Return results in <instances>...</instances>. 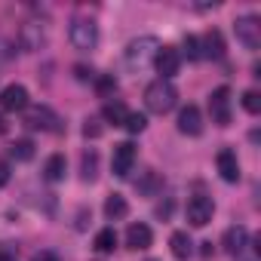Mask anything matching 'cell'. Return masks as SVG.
<instances>
[{
    "mask_svg": "<svg viewBox=\"0 0 261 261\" xmlns=\"http://www.w3.org/2000/svg\"><path fill=\"white\" fill-rule=\"evenodd\" d=\"M145 105H148L151 114H169L178 105V89L169 80H154L145 89Z\"/></svg>",
    "mask_w": 261,
    "mask_h": 261,
    "instance_id": "obj_1",
    "label": "cell"
},
{
    "mask_svg": "<svg viewBox=\"0 0 261 261\" xmlns=\"http://www.w3.org/2000/svg\"><path fill=\"white\" fill-rule=\"evenodd\" d=\"M157 49H160V40L157 37H151V34H145V37H136L133 43L126 46V53H123V59H126V65L129 68H145L148 62H154V56H157Z\"/></svg>",
    "mask_w": 261,
    "mask_h": 261,
    "instance_id": "obj_2",
    "label": "cell"
},
{
    "mask_svg": "<svg viewBox=\"0 0 261 261\" xmlns=\"http://www.w3.org/2000/svg\"><path fill=\"white\" fill-rule=\"evenodd\" d=\"M68 34H71L74 49H80V53H89V49L98 46V25H95L92 19H83V16L74 19L71 28H68Z\"/></svg>",
    "mask_w": 261,
    "mask_h": 261,
    "instance_id": "obj_3",
    "label": "cell"
},
{
    "mask_svg": "<svg viewBox=\"0 0 261 261\" xmlns=\"http://www.w3.org/2000/svg\"><path fill=\"white\" fill-rule=\"evenodd\" d=\"M25 126H28V129H43V133H62V117H59L53 108L37 105V108H28Z\"/></svg>",
    "mask_w": 261,
    "mask_h": 261,
    "instance_id": "obj_4",
    "label": "cell"
},
{
    "mask_svg": "<svg viewBox=\"0 0 261 261\" xmlns=\"http://www.w3.org/2000/svg\"><path fill=\"white\" fill-rule=\"evenodd\" d=\"M185 215H188V224H191V227H206V224L212 221V215H215V203H212V197H206V194L191 197Z\"/></svg>",
    "mask_w": 261,
    "mask_h": 261,
    "instance_id": "obj_5",
    "label": "cell"
},
{
    "mask_svg": "<svg viewBox=\"0 0 261 261\" xmlns=\"http://www.w3.org/2000/svg\"><path fill=\"white\" fill-rule=\"evenodd\" d=\"M136 157H139V151H136L133 142H120V145H114V157H111L114 175H117V178H129V172H133V166H136Z\"/></svg>",
    "mask_w": 261,
    "mask_h": 261,
    "instance_id": "obj_6",
    "label": "cell"
},
{
    "mask_svg": "<svg viewBox=\"0 0 261 261\" xmlns=\"http://www.w3.org/2000/svg\"><path fill=\"white\" fill-rule=\"evenodd\" d=\"M233 31H237V40L246 46V49H258L261 46V25H258V19L255 16H240L237 22H233Z\"/></svg>",
    "mask_w": 261,
    "mask_h": 261,
    "instance_id": "obj_7",
    "label": "cell"
},
{
    "mask_svg": "<svg viewBox=\"0 0 261 261\" xmlns=\"http://www.w3.org/2000/svg\"><path fill=\"white\" fill-rule=\"evenodd\" d=\"M209 114H212V123H218V126L230 123V89L227 86L212 89V95H209Z\"/></svg>",
    "mask_w": 261,
    "mask_h": 261,
    "instance_id": "obj_8",
    "label": "cell"
},
{
    "mask_svg": "<svg viewBox=\"0 0 261 261\" xmlns=\"http://www.w3.org/2000/svg\"><path fill=\"white\" fill-rule=\"evenodd\" d=\"M154 65H157L160 80H169V77H175L178 68H181V53H178L175 46H160L157 56H154Z\"/></svg>",
    "mask_w": 261,
    "mask_h": 261,
    "instance_id": "obj_9",
    "label": "cell"
},
{
    "mask_svg": "<svg viewBox=\"0 0 261 261\" xmlns=\"http://www.w3.org/2000/svg\"><path fill=\"white\" fill-rule=\"evenodd\" d=\"M0 108L4 111H28V89L22 83H10L0 92Z\"/></svg>",
    "mask_w": 261,
    "mask_h": 261,
    "instance_id": "obj_10",
    "label": "cell"
},
{
    "mask_svg": "<svg viewBox=\"0 0 261 261\" xmlns=\"http://www.w3.org/2000/svg\"><path fill=\"white\" fill-rule=\"evenodd\" d=\"M178 133L181 136H200L203 133V114L197 105H185L178 111Z\"/></svg>",
    "mask_w": 261,
    "mask_h": 261,
    "instance_id": "obj_11",
    "label": "cell"
},
{
    "mask_svg": "<svg viewBox=\"0 0 261 261\" xmlns=\"http://www.w3.org/2000/svg\"><path fill=\"white\" fill-rule=\"evenodd\" d=\"M215 166H218V175H221L227 185H237V181H240V160H237V154H233L230 148L218 151Z\"/></svg>",
    "mask_w": 261,
    "mask_h": 261,
    "instance_id": "obj_12",
    "label": "cell"
},
{
    "mask_svg": "<svg viewBox=\"0 0 261 261\" xmlns=\"http://www.w3.org/2000/svg\"><path fill=\"white\" fill-rule=\"evenodd\" d=\"M221 246H224V252H230L233 258H240V255H243V249L249 246V230H246L243 224L227 227V230H224V237H221Z\"/></svg>",
    "mask_w": 261,
    "mask_h": 261,
    "instance_id": "obj_13",
    "label": "cell"
},
{
    "mask_svg": "<svg viewBox=\"0 0 261 261\" xmlns=\"http://www.w3.org/2000/svg\"><path fill=\"white\" fill-rule=\"evenodd\" d=\"M154 243V233H151V227L148 224H142V221H136V224H129L126 227V246L129 249H148Z\"/></svg>",
    "mask_w": 261,
    "mask_h": 261,
    "instance_id": "obj_14",
    "label": "cell"
},
{
    "mask_svg": "<svg viewBox=\"0 0 261 261\" xmlns=\"http://www.w3.org/2000/svg\"><path fill=\"white\" fill-rule=\"evenodd\" d=\"M65 172H68V160H65V154H53V157L46 160V166H43V178H46L49 185L65 181Z\"/></svg>",
    "mask_w": 261,
    "mask_h": 261,
    "instance_id": "obj_15",
    "label": "cell"
},
{
    "mask_svg": "<svg viewBox=\"0 0 261 261\" xmlns=\"http://www.w3.org/2000/svg\"><path fill=\"white\" fill-rule=\"evenodd\" d=\"M169 246H172V255H175L178 261H188L191 252H194V243H191L188 230H175V233L169 237Z\"/></svg>",
    "mask_w": 261,
    "mask_h": 261,
    "instance_id": "obj_16",
    "label": "cell"
},
{
    "mask_svg": "<svg viewBox=\"0 0 261 261\" xmlns=\"http://www.w3.org/2000/svg\"><path fill=\"white\" fill-rule=\"evenodd\" d=\"M19 37H22V46H25V49H40V43H43V28H40L37 22H25L22 31H19Z\"/></svg>",
    "mask_w": 261,
    "mask_h": 261,
    "instance_id": "obj_17",
    "label": "cell"
},
{
    "mask_svg": "<svg viewBox=\"0 0 261 261\" xmlns=\"http://www.w3.org/2000/svg\"><path fill=\"white\" fill-rule=\"evenodd\" d=\"M105 215H108V221H120L129 215V203L123 200V194H111L105 200Z\"/></svg>",
    "mask_w": 261,
    "mask_h": 261,
    "instance_id": "obj_18",
    "label": "cell"
},
{
    "mask_svg": "<svg viewBox=\"0 0 261 261\" xmlns=\"http://www.w3.org/2000/svg\"><path fill=\"white\" fill-rule=\"evenodd\" d=\"M92 246H95V252H101V255L114 252V249H117V230H114V227H101V230L95 233Z\"/></svg>",
    "mask_w": 261,
    "mask_h": 261,
    "instance_id": "obj_19",
    "label": "cell"
},
{
    "mask_svg": "<svg viewBox=\"0 0 261 261\" xmlns=\"http://www.w3.org/2000/svg\"><path fill=\"white\" fill-rule=\"evenodd\" d=\"M101 117H105L108 123H114V126H123L126 117H129V111H126L123 101H108V105L101 108Z\"/></svg>",
    "mask_w": 261,
    "mask_h": 261,
    "instance_id": "obj_20",
    "label": "cell"
},
{
    "mask_svg": "<svg viewBox=\"0 0 261 261\" xmlns=\"http://www.w3.org/2000/svg\"><path fill=\"white\" fill-rule=\"evenodd\" d=\"M203 46H206V56H212V59H221L224 56V37H221V31H209L206 37H203Z\"/></svg>",
    "mask_w": 261,
    "mask_h": 261,
    "instance_id": "obj_21",
    "label": "cell"
},
{
    "mask_svg": "<svg viewBox=\"0 0 261 261\" xmlns=\"http://www.w3.org/2000/svg\"><path fill=\"white\" fill-rule=\"evenodd\" d=\"M10 154H13L19 163H28V160L34 157V142H31V139H19V142L10 145Z\"/></svg>",
    "mask_w": 261,
    "mask_h": 261,
    "instance_id": "obj_22",
    "label": "cell"
},
{
    "mask_svg": "<svg viewBox=\"0 0 261 261\" xmlns=\"http://www.w3.org/2000/svg\"><path fill=\"white\" fill-rule=\"evenodd\" d=\"M133 136H139V133H145V126H148V117L142 114V111H129V117H126V123H123Z\"/></svg>",
    "mask_w": 261,
    "mask_h": 261,
    "instance_id": "obj_23",
    "label": "cell"
},
{
    "mask_svg": "<svg viewBox=\"0 0 261 261\" xmlns=\"http://www.w3.org/2000/svg\"><path fill=\"white\" fill-rule=\"evenodd\" d=\"M95 169H98V154L95 151H86L83 154V181H95V175H98Z\"/></svg>",
    "mask_w": 261,
    "mask_h": 261,
    "instance_id": "obj_24",
    "label": "cell"
},
{
    "mask_svg": "<svg viewBox=\"0 0 261 261\" xmlns=\"http://www.w3.org/2000/svg\"><path fill=\"white\" fill-rule=\"evenodd\" d=\"M157 185H160V178H157V172H154V169H148V172H145V178H142V181H136L139 194H145V197H151Z\"/></svg>",
    "mask_w": 261,
    "mask_h": 261,
    "instance_id": "obj_25",
    "label": "cell"
},
{
    "mask_svg": "<svg viewBox=\"0 0 261 261\" xmlns=\"http://www.w3.org/2000/svg\"><path fill=\"white\" fill-rule=\"evenodd\" d=\"M240 101H243V108H246L249 114H261V95H258L255 89H246Z\"/></svg>",
    "mask_w": 261,
    "mask_h": 261,
    "instance_id": "obj_26",
    "label": "cell"
},
{
    "mask_svg": "<svg viewBox=\"0 0 261 261\" xmlns=\"http://www.w3.org/2000/svg\"><path fill=\"white\" fill-rule=\"evenodd\" d=\"M185 56H188L191 62H197V59H203V49H200V40H197L194 34H188V37H185Z\"/></svg>",
    "mask_w": 261,
    "mask_h": 261,
    "instance_id": "obj_27",
    "label": "cell"
},
{
    "mask_svg": "<svg viewBox=\"0 0 261 261\" xmlns=\"http://www.w3.org/2000/svg\"><path fill=\"white\" fill-rule=\"evenodd\" d=\"M95 86H98V92H101V95H108V92H114V89H117V77H114V74H108V77H101Z\"/></svg>",
    "mask_w": 261,
    "mask_h": 261,
    "instance_id": "obj_28",
    "label": "cell"
},
{
    "mask_svg": "<svg viewBox=\"0 0 261 261\" xmlns=\"http://www.w3.org/2000/svg\"><path fill=\"white\" fill-rule=\"evenodd\" d=\"M83 136H86V139H98V136H101V126H98V120H86V126H83Z\"/></svg>",
    "mask_w": 261,
    "mask_h": 261,
    "instance_id": "obj_29",
    "label": "cell"
},
{
    "mask_svg": "<svg viewBox=\"0 0 261 261\" xmlns=\"http://www.w3.org/2000/svg\"><path fill=\"white\" fill-rule=\"evenodd\" d=\"M74 71H77V80H83V83H86V80H95V74H92V68H83V65H77Z\"/></svg>",
    "mask_w": 261,
    "mask_h": 261,
    "instance_id": "obj_30",
    "label": "cell"
},
{
    "mask_svg": "<svg viewBox=\"0 0 261 261\" xmlns=\"http://www.w3.org/2000/svg\"><path fill=\"white\" fill-rule=\"evenodd\" d=\"M10 181V163L7 160H0V188H4Z\"/></svg>",
    "mask_w": 261,
    "mask_h": 261,
    "instance_id": "obj_31",
    "label": "cell"
},
{
    "mask_svg": "<svg viewBox=\"0 0 261 261\" xmlns=\"http://www.w3.org/2000/svg\"><path fill=\"white\" fill-rule=\"evenodd\" d=\"M34 261H59L53 252H40V255H34Z\"/></svg>",
    "mask_w": 261,
    "mask_h": 261,
    "instance_id": "obj_32",
    "label": "cell"
},
{
    "mask_svg": "<svg viewBox=\"0 0 261 261\" xmlns=\"http://www.w3.org/2000/svg\"><path fill=\"white\" fill-rule=\"evenodd\" d=\"M4 133H7V120H4V117H0V136H4Z\"/></svg>",
    "mask_w": 261,
    "mask_h": 261,
    "instance_id": "obj_33",
    "label": "cell"
},
{
    "mask_svg": "<svg viewBox=\"0 0 261 261\" xmlns=\"http://www.w3.org/2000/svg\"><path fill=\"white\" fill-rule=\"evenodd\" d=\"M0 261H16V258L13 255H0Z\"/></svg>",
    "mask_w": 261,
    "mask_h": 261,
    "instance_id": "obj_34",
    "label": "cell"
},
{
    "mask_svg": "<svg viewBox=\"0 0 261 261\" xmlns=\"http://www.w3.org/2000/svg\"><path fill=\"white\" fill-rule=\"evenodd\" d=\"M237 261H252V258H237Z\"/></svg>",
    "mask_w": 261,
    "mask_h": 261,
    "instance_id": "obj_35",
    "label": "cell"
}]
</instances>
